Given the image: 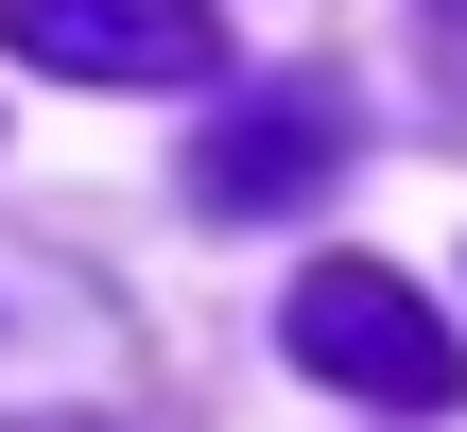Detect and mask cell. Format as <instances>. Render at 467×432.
<instances>
[{"mask_svg": "<svg viewBox=\"0 0 467 432\" xmlns=\"http://www.w3.org/2000/svg\"><path fill=\"white\" fill-rule=\"evenodd\" d=\"M277 346H295L312 381L381 398V416H451V398H467V346H451V312H433L416 277H381V260H312V277L277 294Z\"/></svg>", "mask_w": 467, "mask_h": 432, "instance_id": "obj_1", "label": "cell"}, {"mask_svg": "<svg viewBox=\"0 0 467 432\" xmlns=\"http://www.w3.org/2000/svg\"><path fill=\"white\" fill-rule=\"evenodd\" d=\"M347 139H364V121H347V87H329V69H277L243 121H208L191 190H208L225 225H277L295 190H329V173H347Z\"/></svg>", "mask_w": 467, "mask_h": 432, "instance_id": "obj_2", "label": "cell"}, {"mask_svg": "<svg viewBox=\"0 0 467 432\" xmlns=\"http://www.w3.org/2000/svg\"><path fill=\"white\" fill-rule=\"evenodd\" d=\"M0 35L69 87H208L225 69V17L208 0H0Z\"/></svg>", "mask_w": 467, "mask_h": 432, "instance_id": "obj_3", "label": "cell"}, {"mask_svg": "<svg viewBox=\"0 0 467 432\" xmlns=\"http://www.w3.org/2000/svg\"><path fill=\"white\" fill-rule=\"evenodd\" d=\"M416 35H433V104L467 121V0H416Z\"/></svg>", "mask_w": 467, "mask_h": 432, "instance_id": "obj_4", "label": "cell"}]
</instances>
